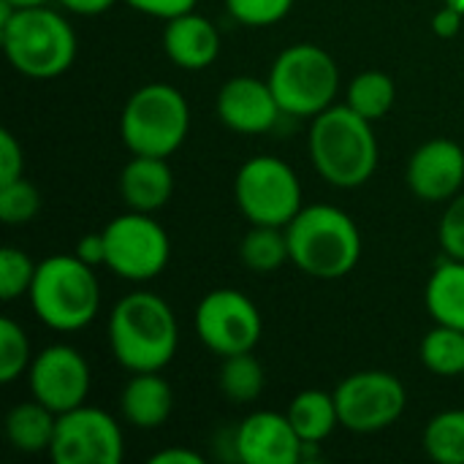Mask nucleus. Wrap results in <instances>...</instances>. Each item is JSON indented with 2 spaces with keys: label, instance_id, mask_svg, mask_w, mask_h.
<instances>
[{
  "label": "nucleus",
  "instance_id": "obj_1",
  "mask_svg": "<svg viewBox=\"0 0 464 464\" xmlns=\"http://www.w3.org/2000/svg\"><path fill=\"white\" fill-rule=\"evenodd\" d=\"M109 348L128 372H160L179 348L171 304L152 291L125 294L109 315Z\"/></svg>",
  "mask_w": 464,
  "mask_h": 464
},
{
  "label": "nucleus",
  "instance_id": "obj_2",
  "mask_svg": "<svg viewBox=\"0 0 464 464\" xmlns=\"http://www.w3.org/2000/svg\"><path fill=\"white\" fill-rule=\"evenodd\" d=\"M307 150L315 171L340 190L367 185L381 160L372 122L353 111L348 103L329 106L313 117Z\"/></svg>",
  "mask_w": 464,
  "mask_h": 464
},
{
  "label": "nucleus",
  "instance_id": "obj_3",
  "mask_svg": "<svg viewBox=\"0 0 464 464\" xmlns=\"http://www.w3.org/2000/svg\"><path fill=\"white\" fill-rule=\"evenodd\" d=\"M291 264L315 280H340L362 258V231L356 220L332 204H304L285 226Z\"/></svg>",
  "mask_w": 464,
  "mask_h": 464
},
{
  "label": "nucleus",
  "instance_id": "obj_4",
  "mask_svg": "<svg viewBox=\"0 0 464 464\" xmlns=\"http://www.w3.org/2000/svg\"><path fill=\"white\" fill-rule=\"evenodd\" d=\"M0 44L11 68L35 82L63 76L79 49L71 22L49 5L16 8L0 27Z\"/></svg>",
  "mask_w": 464,
  "mask_h": 464
},
{
  "label": "nucleus",
  "instance_id": "obj_5",
  "mask_svg": "<svg viewBox=\"0 0 464 464\" xmlns=\"http://www.w3.org/2000/svg\"><path fill=\"white\" fill-rule=\"evenodd\" d=\"M27 299L44 326L54 332H79L90 326L101 310L95 266L84 264L76 253L49 256L35 266Z\"/></svg>",
  "mask_w": 464,
  "mask_h": 464
},
{
  "label": "nucleus",
  "instance_id": "obj_6",
  "mask_svg": "<svg viewBox=\"0 0 464 464\" xmlns=\"http://www.w3.org/2000/svg\"><path fill=\"white\" fill-rule=\"evenodd\" d=\"M188 98L166 82H150L130 92L120 114V139L130 155L171 158L188 139Z\"/></svg>",
  "mask_w": 464,
  "mask_h": 464
},
{
  "label": "nucleus",
  "instance_id": "obj_7",
  "mask_svg": "<svg viewBox=\"0 0 464 464\" xmlns=\"http://www.w3.org/2000/svg\"><path fill=\"white\" fill-rule=\"evenodd\" d=\"M283 114L288 117H318L340 92V68L334 57L318 44L285 46L266 76Z\"/></svg>",
  "mask_w": 464,
  "mask_h": 464
},
{
  "label": "nucleus",
  "instance_id": "obj_8",
  "mask_svg": "<svg viewBox=\"0 0 464 464\" xmlns=\"http://www.w3.org/2000/svg\"><path fill=\"white\" fill-rule=\"evenodd\" d=\"M234 201L253 226L285 228L304 207L296 171L277 155L247 158L234 179Z\"/></svg>",
  "mask_w": 464,
  "mask_h": 464
},
{
  "label": "nucleus",
  "instance_id": "obj_9",
  "mask_svg": "<svg viewBox=\"0 0 464 464\" xmlns=\"http://www.w3.org/2000/svg\"><path fill=\"white\" fill-rule=\"evenodd\" d=\"M101 234L106 242V266L122 280H155L171 261V239L150 212L128 209L109 220Z\"/></svg>",
  "mask_w": 464,
  "mask_h": 464
},
{
  "label": "nucleus",
  "instance_id": "obj_10",
  "mask_svg": "<svg viewBox=\"0 0 464 464\" xmlns=\"http://www.w3.org/2000/svg\"><path fill=\"white\" fill-rule=\"evenodd\" d=\"M340 427L356 435L383 432L400 421L408 405L405 383L386 370H362L334 389Z\"/></svg>",
  "mask_w": 464,
  "mask_h": 464
},
{
  "label": "nucleus",
  "instance_id": "obj_11",
  "mask_svg": "<svg viewBox=\"0 0 464 464\" xmlns=\"http://www.w3.org/2000/svg\"><path fill=\"white\" fill-rule=\"evenodd\" d=\"M196 334L215 356L247 353L261 343L264 318L242 291L215 288L196 307Z\"/></svg>",
  "mask_w": 464,
  "mask_h": 464
},
{
  "label": "nucleus",
  "instance_id": "obj_12",
  "mask_svg": "<svg viewBox=\"0 0 464 464\" xmlns=\"http://www.w3.org/2000/svg\"><path fill=\"white\" fill-rule=\"evenodd\" d=\"M49 457L57 464H120L125 438L114 416L84 402L57 416Z\"/></svg>",
  "mask_w": 464,
  "mask_h": 464
},
{
  "label": "nucleus",
  "instance_id": "obj_13",
  "mask_svg": "<svg viewBox=\"0 0 464 464\" xmlns=\"http://www.w3.org/2000/svg\"><path fill=\"white\" fill-rule=\"evenodd\" d=\"M27 386L33 400L60 416L87 402L92 372L87 359L76 348L57 343L33 356L27 367Z\"/></svg>",
  "mask_w": 464,
  "mask_h": 464
},
{
  "label": "nucleus",
  "instance_id": "obj_14",
  "mask_svg": "<svg viewBox=\"0 0 464 464\" xmlns=\"http://www.w3.org/2000/svg\"><path fill=\"white\" fill-rule=\"evenodd\" d=\"M405 182L421 201H451L464 190V150L454 139L438 136L413 150L405 166Z\"/></svg>",
  "mask_w": 464,
  "mask_h": 464
},
{
  "label": "nucleus",
  "instance_id": "obj_15",
  "mask_svg": "<svg viewBox=\"0 0 464 464\" xmlns=\"http://www.w3.org/2000/svg\"><path fill=\"white\" fill-rule=\"evenodd\" d=\"M215 109H218L220 122L228 130L245 133V136L266 133L283 117V109H280L269 82L256 79V76H234V79H228L218 92Z\"/></svg>",
  "mask_w": 464,
  "mask_h": 464
},
{
  "label": "nucleus",
  "instance_id": "obj_16",
  "mask_svg": "<svg viewBox=\"0 0 464 464\" xmlns=\"http://www.w3.org/2000/svg\"><path fill=\"white\" fill-rule=\"evenodd\" d=\"M237 435V459L245 464H299L302 462V438L296 435L288 413L256 411L239 427Z\"/></svg>",
  "mask_w": 464,
  "mask_h": 464
},
{
  "label": "nucleus",
  "instance_id": "obj_17",
  "mask_svg": "<svg viewBox=\"0 0 464 464\" xmlns=\"http://www.w3.org/2000/svg\"><path fill=\"white\" fill-rule=\"evenodd\" d=\"M163 52L177 68L204 71L220 57V33L212 19L196 14L193 8L174 19H166Z\"/></svg>",
  "mask_w": 464,
  "mask_h": 464
},
{
  "label": "nucleus",
  "instance_id": "obj_18",
  "mask_svg": "<svg viewBox=\"0 0 464 464\" xmlns=\"http://www.w3.org/2000/svg\"><path fill=\"white\" fill-rule=\"evenodd\" d=\"M120 196L128 209L155 215L174 196V171L169 158L130 155L120 171Z\"/></svg>",
  "mask_w": 464,
  "mask_h": 464
},
{
  "label": "nucleus",
  "instance_id": "obj_19",
  "mask_svg": "<svg viewBox=\"0 0 464 464\" xmlns=\"http://www.w3.org/2000/svg\"><path fill=\"white\" fill-rule=\"evenodd\" d=\"M120 411L136 430H160L174 413V389L160 372H130L120 394Z\"/></svg>",
  "mask_w": 464,
  "mask_h": 464
},
{
  "label": "nucleus",
  "instance_id": "obj_20",
  "mask_svg": "<svg viewBox=\"0 0 464 464\" xmlns=\"http://www.w3.org/2000/svg\"><path fill=\"white\" fill-rule=\"evenodd\" d=\"M424 304L435 324L464 332V261L443 258L427 280Z\"/></svg>",
  "mask_w": 464,
  "mask_h": 464
},
{
  "label": "nucleus",
  "instance_id": "obj_21",
  "mask_svg": "<svg viewBox=\"0 0 464 464\" xmlns=\"http://www.w3.org/2000/svg\"><path fill=\"white\" fill-rule=\"evenodd\" d=\"M54 427H57V413L41 405L38 400L19 402L5 416V438L11 449L22 454L49 451L54 440Z\"/></svg>",
  "mask_w": 464,
  "mask_h": 464
},
{
  "label": "nucleus",
  "instance_id": "obj_22",
  "mask_svg": "<svg viewBox=\"0 0 464 464\" xmlns=\"http://www.w3.org/2000/svg\"><path fill=\"white\" fill-rule=\"evenodd\" d=\"M288 419L302 443H324L340 427V411L334 392L307 389L299 392L288 405Z\"/></svg>",
  "mask_w": 464,
  "mask_h": 464
},
{
  "label": "nucleus",
  "instance_id": "obj_23",
  "mask_svg": "<svg viewBox=\"0 0 464 464\" xmlns=\"http://www.w3.org/2000/svg\"><path fill=\"white\" fill-rule=\"evenodd\" d=\"M218 386H220V392H223V397L228 402L250 405L266 389L264 364L253 356V351L223 356V364H220V372H218Z\"/></svg>",
  "mask_w": 464,
  "mask_h": 464
},
{
  "label": "nucleus",
  "instance_id": "obj_24",
  "mask_svg": "<svg viewBox=\"0 0 464 464\" xmlns=\"http://www.w3.org/2000/svg\"><path fill=\"white\" fill-rule=\"evenodd\" d=\"M345 103L370 122H378L394 109L397 84L386 71H362L351 79Z\"/></svg>",
  "mask_w": 464,
  "mask_h": 464
},
{
  "label": "nucleus",
  "instance_id": "obj_25",
  "mask_svg": "<svg viewBox=\"0 0 464 464\" xmlns=\"http://www.w3.org/2000/svg\"><path fill=\"white\" fill-rule=\"evenodd\" d=\"M242 264L256 275H272L285 261H291L285 228L280 226H253L239 245Z\"/></svg>",
  "mask_w": 464,
  "mask_h": 464
},
{
  "label": "nucleus",
  "instance_id": "obj_26",
  "mask_svg": "<svg viewBox=\"0 0 464 464\" xmlns=\"http://www.w3.org/2000/svg\"><path fill=\"white\" fill-rule=\"evenodd\" d=\"M421 364L440 378L464 375V332L435 324L421 340Z\"/></svg>",
  "mask_w": 464,
  "mask_h": 464
},
{
  "label": "nucleus",
  "instance_id": "obj_27",
  "mask_svg": "<svg viewBox=\"0 0 464 464\" xmlns=\"http://www.w3.org/2000/svg\"><path fill=\"white\" fill-rule=\"evenodd\" d=\"M421 446L432 462L464 464V408L432 416L424 427Z\"/></svg>",
  "mask_w": 464,
  "mask_h": 464
},
{
  "label": "nucleus",
  "instance_id": "obj_28",
  "mask_svg": "<svg viewBox=\"0 0 464 464\" xmlns=\"http://www.w3.org/2000/svg\"><path fill=\"white\" fill-rule=\"evenodd\" d=\"M30 362H33V351H30L27 332L14 318H3L0 321V381L14 383L22 372H27Z\"/></svg>",
  "mask_w": 464,
  "mask_h": 464
},
{
  "label": "nucleus",
  "instance_id": "obj_29",
  "mask_svg": "<svg viewBox=\"0 0 464 464\" xmlns=\"http://www.w3.org/2000/svg\"><path fill=\"white\" fill-rule=\"evenodd\" d=\"M41 190L19 177L8 185H0V220L5 226H22V223H30L38 212H41Z\"/></svg>",
  "mask_w": 464,
  "mask_h": 464
},
{
  "label": "nucleus",
  "instance_id": "obj_30",
  "mask_svg": "<svg viewBox=\"0 0 464 464\" xmlns=\"http://www.w3.org/2000/svg\"><path fill=\"white\" fill-rule=\"evenodd\" d=\"M35 266L38 264L27 253L14 245H5L0 250V299L14 302L19 296H27L35 277Z\"/></svg>",
  "mask_w": 464,
  "mask_h": 464
},
{
  "label": "nucleus",
  "instance_id": "obj_31",
  "mask_svg": "<svg viewBox=\"0 0 464 464\" xmlns=\"http://www.w3.org/2000/svg\"><path fill=\"white\" fill-rule=\"evenodd\" d=\"M223 3H226V11L231 14V19H237L239 24H247V27L277 24L294 8V0H223Z\"/></svg>",
  "mask_w": 464,
  "mask_h": 464
},
{
  "label": "nucleus",
  "instance_id": "obj_32",
  "mask_svg": "<svg viewBox=\"0 0 464 464\" xmlns=\"http://www.w3.org/2000/svg\"><path fill=\"white\" fill-rule=\"evenodd\" d=\"M438 239L449 258L464 261V190H459L449 201V207L440 218V226H438Z\"/></svg>",
  "mask_w": 464,
  "mask_h": 464
},
{
  "label": "nucleus",
  "instance_id": "obj_33",
  "mask_svg": "<svg viewBox=\"0 0 464 464\" xmlns=\"http://www.w3.org/2000/svg\"><path fill=\"white\" fill-rule=\"evenodd\" d=\"M24 177V152L11 130H0V185Z\"/></svg>",
  "mask_w": 464,
  "mask_h": 464
},
{
  "label": "nucleus",
  "instance_id": "obj_34",
  "mask_svg": "<svg viewBox=\"0 0 464 464\" xmlns=\"http://www.w3.org/2000/svg\"><path fill=\"white\" fill-rule=\"evenodd\" d=\"M128 3L133 11L139 14H147V16H155V19H174L185 11H193L198 5V0H122Z\"/></svg>",
  "mask_w": 464,
  "mask_h": 464
},
{
  "label": "nucleus",
  "instance_id": "obj_35",
  "mask_svg": "<svg viewBox=\"0 0 464 464\" xmlns=\"http://www.w3.org/2000/svg\"><path fill=\"white\" fill-rule=\"evenodd\" d=\"M76 256L90 266H106V242L103 234H87L76 242Z\"/></svg>",
  "mask_w": 464,
  "mask_h": 464
},
{
  "label": "nucleus",
  "instance_id": "obj_36",
  "mask_svg": "<svg viewBox=\"0 0 464 464\" xmlns=\"http://www.w3.org/2000/svg\"><path fill=\"white\" fill-rule=\"evenodd\" d=\"M464 14L457 11L454 5H443L435 16H432V30L438 38H454L462 27Z\"/></svg>",
  "mask_w": 464,
  "mask_h": 464
},
{
  "label": "nucleus",
  "instance_id": "obj_37",
  "mask_svg": "<svg viewBox=\"0 0 464 464\" xmlns=\"http://www.w3.org/2000/svg\"><path fill=\"white\" fill-rule=\"evenodd\" d=\"M204 454L193 449H163L150 457V464H204Z\"/></svg>",
  "mask_w": 464,
  "mask_h": 464
},
{
  "label": "nucleus",
  "instance_id": "obj_38",
  "mask_svg": "<svg viewBox=\"0 0 464 464\" xmlns=\"http://www.w3.org/2000/svg\"><path fill=\"white\" fill-rule=\"evenodd\" d=\"M65 11L79 14V16H98L106 14L117 0H57Z\"/></svg>",
  "mask_w": 464,
  "mask_h": 464
},
{
  "label": "nucleus",
  "instance_id": "obj_39",
  "mask_svg": "<svg viewBox=\"0 0 464 464\" xmlns=\"http://www.w3.org/2000/svg\"><path fill=\"white\" fill-rule=\"evenodd\" d=\"M8 3L16 8H33V5H46L49 0H8Z\"/></svg>",
  "mask_w": 464,
  "mask_h": 464
},
{
  "label": "nucleus",
  "instance_id": "obj_40",
  "mask_svg": "<svg viewBox=\"0 0 464 464\" xmlns=\"http://www.w3.org/2000/svg\"><path fill=\"white\" fill-rule=\"evenodd\" d=\"M443 3H446V5H454L457 11H462L464 14V0H443Z\"/></svg>",
  "mask_w": 464,
  "mask_h": 464
}]
</instances>
